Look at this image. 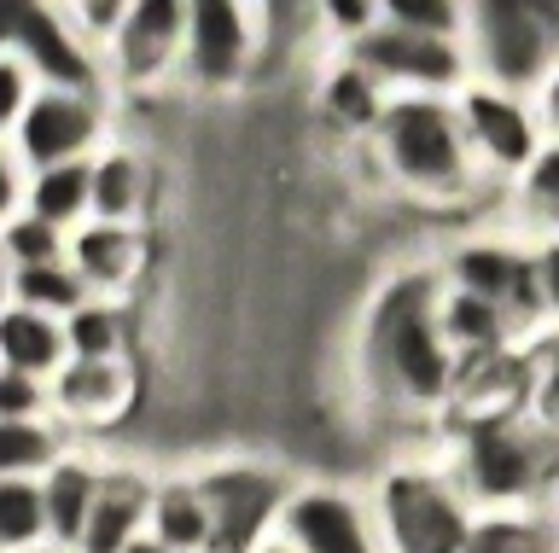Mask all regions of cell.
Segmentation results:
<instances>
[{
    "instance_id": "obj_34",
    "label": "cell",
    "mask_w": 559,
    "mask_h": 553,
    "mask_svg": "<svg viewBox=\"0 0 559 553\" xmlns=\"http://www.w3.org/2000/svg\"><path fill=\"white\" fill-rule=\"evenodd\" d=\"M35 413H52V378L0 368V420H35Z\"/></svg>"
},
{
    "instance_id": "obj_30",
    "label": "cell",
    "mask_w": 559,
    "mask_h": 553,
    "mask_svg": "<svg viewBox=\"0 0 559 553\" xmlns=\"http://www.w3.org/2000/svg\"><path fill=\"white\" fill-rule=\"evenodd\" d=\"M64 326H70V350L76 356H134L129 303L122 298H87L76 315H64Z\"/></svg>"
},
{
    "instance_id": "obj_10",
    "label": "cell",
    "mask_w": 559,
    "mask_h": 553,
    "mask_svg": "<svg viewBox=\"0 0 559 553\" xmlns=\"http://www.w3.org/2000/svg\"><path fill=\"white\" fill-rule=\"evenodd\" d=\"M349 53L391 94H461L472 82V53L461 36H426V29L373 24L361 41H349Z\"/></svg>"
},
{
    "instance_id": "obj_32",
    "label": "cell",
    "mask_w": 559,
    "mask_h": 553,
    "mask_svg": "<svg viewBox=\"0 0 559 553\" xmlns=\"http://www.w3.org/2000/svg\"><path fill=\"white\" fill-rule=\"evenodd\" d=\"M0 251H7V268L59 263V256H70V233L59 228V221L35 216V211H7V228H0Z\"/></svg>"
},
{
    "instance_id": "obj_27",
    "label": "cell",
    "mask_w": 559,
    "mask_h": 553,
    "mask_svg": "<svg viewBox=\"0 0 559 553\" xmlns=\"http://www.w3.org/2000/svg\"><path fill=\"white\" fill-rule=\"evenodd\" d=\"M513 221L531 239H554L559 233V141H548L513 181Z\"/></svg>"
},
{
    "instance_id": "obj_37",
    "label": "cell",
    "mask_w": 559,
    "mask_h": 553,
    "mask_svg": "<svg viewBox=\"0 0 559 553\" xmlns=\"http://www.w3.org/2000/svg\"><path fill=\"white\" fill-rule=\"evenodd\" d=\"M64 7H70V19H76L87 36L105 41V36H111V29L122 24V12H129L134 0H64Z\"/></svg>"
},
{
    "instance_id": "obj_23",
    "label": "cell",
    "mask_w": 559,
    "mask_h": 553,
    "mask_svg": "<svg viewBox=\"0 0 559 553\" xmlns=\"http://www.w3.org/2000/svg\"><path fill=\"white\" fill-rule=\"evenodd\" d=\"M152 164L134 146L94 152V216L105 221H146L152 211Z\"/></svg>"
},
{
    "instance_id": "obj_38",
    "label": "cell",
    "mask_w": 559,
    "mask_h": 553,
    "mask_svg": "<svg viewBox=\"0 0 559 553\" xmlns=\"http://www.w3.org/2000/svg\"><path fill=\"white\" fill-rule=\"evenodd\" d=\"M536 263H542V309H548V321H559V233L536 239Z\"/></svg>"
},
{
    "instance_id": "obj_15",
    "label": "cell",
    "mask_w": 559,
    "mask_h": 553,
    "mask_svg": "<svg viewBox=\"0 0 559 553\" xmlns=\"http://www.w3.org/2000/svg\"><path fill=\"white\" fill-rule=\"evenodd\" d=\"M140 396L134 356H70V368L52 378V413L87 437V431L122 425Z\"/></svg>"
},
{
    "instance_id": "obj_25",
    "label": "cell",
    "mask_w": 559,
    "mask_h": 553,
    "mask_svg": "<svg viewBox=\"0 0 559 553\" xmlns=\"http://www.w3.org/2000/svg\"><path fill=\"white\" fill-rule=\"evenodd\" d=\"M466 553H559V507H489Z\"/></svg>"
},
{
    "instance_id": "obj_28",
    "label": "cell",
    "mask_w": 559,
    "mask_h": 553,
    "mask_svg": "<svg viewBox=\"0 0 559 553\" xmlns=\"http://www.w3.org/2000/svg\"><path fill=\"white\" fill-rule=\"evenodd\" d=\"M87 298H94V286L76 274L70 256H59V263L7 268V303H29V309H47V315H76Z\"/></svg>"
},
{
    "instance_id": "obj_4",
    "label": "cell",
    "mask_w": 559,
    "mask_h": 553,
    "mask_svg": "<svg viewBox=\"0 0 559 553\" xmlns=\"http://www.w3.org/2000/svg\"><path fill=\"white\" fill-rule=\"evenodd\" d=\"M367 507H373L384 553H466L472 525H478V501L461 490L437 443L384 460L367 478Z\"/></svg>"
},
{
    "instance_id": "obj_13",
    "label": "cell",
    "mask_w": 559,
    "mask_h": 553,
    "mask_svg": "<svg viewBox=\"0 0 559 553\" xmlns=\"http://www.w3.org/2000/svg\"><path fill=\"white\" fill-rule=\"evenodd\" d=\"M187 59V0H134L105 36V71L122 88H152Z\"/></svg>"
},
{
    "instance_id": "obj_11",
    "label": "cell",
    "mask_w": 559,
    "mask_h": 553,
    "mask_svg": "<svg viewBox=\"0 0 559 553\" xmlns=\"http://www.w3.org/2000/svg\"><path fill=\"white\" fill-rule=\"evenodd\" d=\"M454 99H461L472 152H478V164L489 169V181H513L519 169L548 146V123H542V111H536V94H519V88H501V82L472 76Z\"/></svg>"
},
{
    "instance_id": "obj_3",
    "label": "cell",
    "mask_w": 559,
    "mask_h": 553,
    "mask_svg": "<svg viewBox=\"0 0 559 553\" xmlns=\"http://www.w3.org/2000/svg\"><path fill=\"white\" fill-rule=\"evenodd\" d=\"M361 146L391 193L431 204V211H454V204H472V193L496 187L472 152L454 94H391L384 123Z\"/></svg>"
},
{
    "instance_id": "obj_40",
    "label": "cell",
    "mask_w": 559,
    "mask_h": 553,
    "mask_svg": "<svg viewBox=\"0 0 559 553\" xmlns=\"http://www.w3.org/2000/svg\"><path fill=\"white\" fill-rule=\"evenodd\" d=\"M122 553H175V548L164 542V536H152V530H146V536H134V542L122 548Z\"/></svg>"
},
{
    "instance_id": "obj_39",
    "label": "cell",
    "mask_w": 559,
    "mask_h": 553,
    "mask_svg": "<svg viewBox=\"0 0 559 553\" xmlns=\"http://www.w3.org/2000/svg\"><path fill=\"white\" fill-rule=\"evenodd\" d=\"M536 111H542V123H548V141H559V59L536 88Z\"/></svg>"
},
{
    "instance_id": "obj_21",
    "label": "cell",
    "mask_w": 559,
    "mask_h": 553,
    "mask_svg": "<svg viewBox=\"0 0 559 553\" xmlns=\"http://www.w3.org/2000/svg\"><path fill=\"white\" fill-rule=\"evenodd\" d=\"M384 106H391V88H384V82L367 71L356 53H344L326 71V82H321V117L344 134V141H356V146L384 123Z\"/></svg>"
},
{
    "instance_id": "obj_24",
    "label": "cell",
    "mask_w": 559,
    "mask_h": 553,
    "mask_svg": "<svg viewBox=\"0 0 559 553\" xmlns=\"http://www.w3.org/2000/svg\"><path fill=\"white\" fill-rule=\"evenodd\" d=\"M17 211H35L59 228H82L94 216V158H76V164H47V169H29V187H24V204Z\"/></svg>"
},
{
    "instance_id": "obj_33",
    "label": "cell",
    "mask_w": 559,
    "mask_h": 553,
    "mask_svg": "<svg viewBox=\"0 0 559 553\" xmlns=\"http://www.w3.org/2000/svg\"><path fill=\"white\" fill-rule=\"evenodd\" d=\"M384 24L426 29V36H466V0H379Z\"/></svg>"
},
{
    "instance_id": "obj_14",
    "label": "cell",
    "mask_w": 559,
    "mask_h": 553,
    "mask_svg": "<svg viewBox=\"0 0 559 553\" xmlns=\"http://www.w3.org/2000/svg\"><path fill=\"white\" fill-rule=\"evenodd\" d=\"M251 0H187L181 82L199 94H234L251 71Z\"/></svg>"
},
{
    "instance_id": "obj_16",
    "label": "cell",
    "mask_w": 559,
    "mask_h": 553,
    "mask_svg": "<svg viewBox=\"0 0 559 553\" xmlns=\"http://www.w3.org/2000/svg\"><path fill=\"white\" fill-rule=\"evenodd\" d=\"M70 263L94 298H140V280L152 268V233L146 221H105V216H87L82 228H70Z\"/></svg>"
},
{
    "instance_id": "obj_29",
    "label": "cell",
    "mask_w": 559,
    "mask_h": 553,
    "mask_svg": "<svg viewBox=\"0 0 559 553\" xmlns=\"http://www.w3.org/2000/svg\"><path fill=\"white\" fill-rule=\"evenodd\" d=\"M52 542L41 478H0V553H24Z\"/></svg>"
},
{
    "instance_id": "obj_20",
    "label": "cell",
    "mask_w": 559,
    "mask_h": 553,
    "mask_svg": "<svg viewBox=\"0 0 559 553\" xmlns=\"http://www.w3.org/2000/svg\"><path fill=\"white\" fill-rule=\"evenodd\" d=\"M70 326L64 315H47V309L29 303H7L0 315V368H24L41 378H59L70 368Z\"/></svg>"
},
{
    "instance_id": "obj_22",
    "label": "cell",
    "mask_w": 559,
    "mask_h": 553,
    "mask_svg": "<svg viewBox=\"0 0 559 553\" xmlns=\"http://www.w3.org/2000/svg\"><path fill=\"white\" fill-rule=\"evenodd\" d=\"M443 326H449V338H454V350H461V361L519 350V344L531 338L501 303H489V298H478V291H466V286H443Z\"/></svg>"
},
{
    "instance_id": "obj_19",
    "label": "cell",
    "mask_w": 559,
    "mask_h": 553,
    "mask_svg": "<svg viewBox=\"0 0 559 553\" xmlns=\"http://www.w3.org/2000/svg\"><path fill=\"white\" fill-rule=\"evenodd\" d=\"M152 536H164L175 553H210L216 548V513H210L199 466L157 478V490H152Z\"/></svg>"
},
{
    "instance_id": "obj_31",
    "label": "cell",
    "mask_w": 559,
    "mask_h": 553,
    "mask_svg": "<svg viewBox=\"0 0 559 553\" xmlns=\"http://www.w3.org/2000/svg\"><path fill=\"white\" fill-rule=\"evenodd\" d=\"M524 408L548 431H559V321L524 338Z\"/></svg>"
},
{
    "instance_id": "obj_8",
    "label": "cell",
    "mask_w": 559,
    "mask_h": 553,
    "mask_svg": "<svg viewBox=\"0 0 559 553\" xmlns=\"http://www.w3.org/2000/svg\"><path fill=\"white\" fill-rule=\"evenodd\" d=\"M0 29L7 53H17L41 76V88H99L105 94V59L87 47V29L59 12V0H0Z\"/></svg>"
},
{
    "instance_id": "obj_36",
    "label": "cell",
    "mask_w": 559,
    "mask_h": 553,
    "mask_svg": "<svg viewBox=\"0 0 559 553\" xmlns=\"http://www.w3.org/2000/svg\"><path fill=\"white\" fill-rule=\"evenodd\" d=\"M321 19L338 29L344 41H361L373 24H384V12H379V0H321Z\"/></svg>"
},
{
    "instance_id": "obj_18",
    "label": "cell",
    "mask_w": 559,
    "mask_h": 553,
    "mask_svg": "<svg viewBox=\"0 0 559 553\" xmlns=\"http://www.w3.org/2000/svg\"><path fill=\"white\" fill-rule=\"evenodd\" d=\"M99 483H105V460L87 455L82 443H70V455L41 472L47 518H52V542H59V548H70V553L82 548L87 518H94V501H99Z\"/></svg>"
},
{
    "instance_id": "obj_7",
    "label": "cell",
    "mask_w": 559,
    "mask_h": 553,
    "mask_svg": "<svg viewBox=\"0 0 559 553\" xmlns=\"http://www.w3.org/2000/svg\"><path fill=\"white\" fill-rule=\"evenodd\" d=\"M443 280L466 286L478 298L501 303L524 333L548 326V309H542V263H536V239L531 233H472L461 245H449L443 256Z\"/></svg>"
},
{
    "instance_id": "obj_43",
    "label": "cell",
    "mask_w": 559,
    "mask_h": 553,
    "mask_svg": "<svg viewBox=\"0 0 559 553\" xmlns=\"http://www.w3.org/2000/svg\"><path fill=\"white\" fill-rule=\"evenodd\" d=\"M24 553H70V548H59V542H41V548H24Z\"/></svg>"
},
{
    "instance_id": "obj_41",
    "label": "cell",
    "mask_w": 559,
    "mask_h": 553,
    "mask_svg": "<svg viewBox=\"0 0 559 553\" xmlns=\"http://www.w3.org/2000/svg\"><path fill=\"white\" fill-rule=\"evenodd\" d=\"M531 7L542 12V24L554 29V41H559V0H531Z\"/></svg>"
},
{
    "instance_id": "obj_42",
    "label": "cell",
    "mask_w": 559,
    "mask_h": 553,
    "mask_svg": "<svg viewBox=\"0 0 559 553\" xmlns=\"http://www.w3.org/2000/svg\"><path fill=\"white\" fill-rule=\"evenodd\" d=\"M251 553H304V548H297V542H286V536H269V542H262V548H251Z\"/></svg>"
},
{
    "instance_id": "obj_2",
    "label": "cell",
    "mask_w": 559,
    "mask_h": 553,
    "mask_svg": "<svg viewBox=\"0 0 559 553\" xmlns=\"http://www.w3.org/2000/svg\"><path fill=\"white\" fill-rule=\"evenodd\" d=\"M437 455L461 490L489 507H559V431H548L524 402L513 408H449Z\"/></svg>"
},
{
    "instance_id": "obj_17",
    "label": "cell",
    "mask_w": 559,
    "mask_h": 553,
    "mask_svg": "<svg viewBox=\"0 0 559 553\" xmlns=\"http://www.w3.org/2000/svg\"><path fill=\"white\" fill-rule=\"evenodd\" d=\"M152 490H157V472L105 460V483H99L94 518H87V536L76 553H122L134 536H146L152 530Z\"/></svg>"
},
{
    "instance_id": "obj_26",
    "label": "cell",
    "mask_w": 559,
    "mask_h": 553,
    "mask_svg": "<svg viewBox=\"0 0 559 553\" xmlns=\"http://www.w3.org/2000/svg\"><path fill=\"white\" fill-rule=\"evenodd\" d=\"M76 443L59 413H35V420H0V478H41L59 466Z\"/></svg>"
},
{
    "instance_id": "obj_6",
    "label": "cell",
    "mask_w": 559,
    "mask_h": 553,
    "mask_svg": "<svg viewBox=\"0 0 559 553\" xmlns=\"http://www.w3.org/2000/svg\"><path fill=\"white\" fill-rule=\"evenodd\" d=\"M461 41L472 53V76L501 82V88H519V94H536L559 59L554 29L542 24L531 0H466Z\"/></svg>"
},
{
    "instance_id": "obj_35",
    "label": "cell",
    "mask_w": 559,
    "mask_h": 553,
    "mask_svg": "<svg viewBox=\"0 0 559 553\" xmlns=\"http://www.w3.org/2000/svg\"><path fill=\"white\" fill-rule=\"evenodd\" d=\"M35 94H41V76H35L17 53L0 59V123H17Z\"/></svg>"
},
{
    "instance_id": "obj_9",
    "label": "cell",
    "mask_w": 559,
    "mask_h": 553,
    "mask_svg": "<svg viewBox=\"0 0 559 553\" xmlns=\"http://www.w3.org/2000/svg\"><path fill=\"white\" fill-rule=\"evenodd\" d=\"M111 146L105 134V94L99 88H41L17 123H7V152L29 169L76 164Z\"/></svg>"
},
{
    "instance_id": "obj_5",
    "label": "cell",
    "mask_w": 559,
    "mask_h": 553,
    "mask_svg": "<svg viewBox=\"0 0 559 553\" xmlns=\"http://www.w3.org/2000/svg\"><path fill=\"white\" fill-rule=\"evenodd\" d=\"M199 483L216 513V548L210 553H251L280 530V513L297 490V472L257 455H222L199 466Z\"/></svg>"
},
{
    "instance_id": "obj_1",
    "label": "cell",
    "mask_w": 559,
    "mask_h": 553,
    "mask_svg": "<svg viewBox=\"0 0 559 553\" xmlns=\"http://www.w3.org/2000/svg\"><path fill=\"white\" fill-rule=\"evenodd\" d=\"M443 263H408L367 298L356 378L379 408L443 420L461 396V350L443 326Z\"/></svg>"
},
{
    "instance_id": "obj_12",
    "label": "cell",
    "mask_w": 559,
    "mask_h": 553,
    "mask_svg": "<svg viewBox=\"0 0 559 553\" xmlns=\"http://www.w3.org/2000/svg\"><path fill=\"white\" fill-rule=\"evenodd\" d=\"M280 536L304 553H384L367 490H349L338 478H297L280 513Z\"/></svg>"
}]
</instances>
